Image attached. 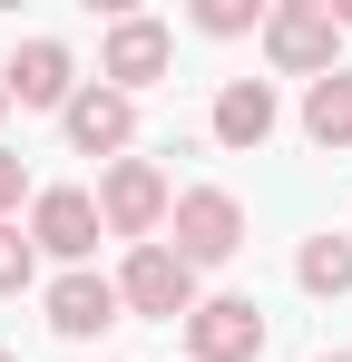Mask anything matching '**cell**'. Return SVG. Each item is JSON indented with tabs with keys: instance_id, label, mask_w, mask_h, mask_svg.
Segmentation results:
<instances>
[{
	"instance_id": "13",
	"label": "cell",
	"mask_w": 352,
	"mask_h": 362,
	"mask_svg": "<svg viewBox=\"0 0 352 362\" xmlns=\"http://www.w3.org/2000/svg\"><path fill=\"white\" fill-rule=\"evenodd\" d=\"M293 284H303V294H352V235H303Z\"/></svg>"
},
{
	"instance_id": "15",
	"label": "cell",
	"mask_w": 352,
	"mask_h": 362,
	"mask_svg": "<svg viewBox=\"0 0 352 362\" xmlns=\"http://www.w3.org/2000/svg\"><path fill=\"white\" fill-rule=\"evenodd\" d=\"M30 284H40V245H30V226L10 216V226H0V294H30Z\"/></svg>"
},
{
	"instance_id": "1",
	"label": "cell",
	"mask_w": 352,
	"mask_h": 362,
	"mask_svg": "<svg viewBox=\"0 0 352 362\" xmlns=\"http://www.w3.org/2000/svg\"><path fill=\"white\" fill-rule=\"evenodd\" d=\"M167 255L186 264V274L245 255V206H235V186H176V206H167Z\"/></svg>"
},
{
	"instance_id": "8",
	"label": "cell",
	"mask_w": 352,
	"mask_h": 362,
	"mask_svg": "<svg viewBox=\"0 0 352 362\" xmlns=\"http://www.w3.org/2000/svg\"><path fill=\"white\" fill-rule=\"evenodd\" d=\"M40 313H49V333L59 343H98L117 313V274H98V264H69V274H49V294H40Z\"/></svg>"
},
{
	"instance_id": "10",
	"label": "cell",
	"mask_w": 352,
	"mask_h": 362,
	"mask_svg": "<svg viewBox=\"0 0 352 362\" xmlns=\"http://www.w3.org/2000/svg\"><path fill=\"white\" fill-rule=\"evenodd\" d=\"M0 88H10V108H69L78 98V59H69V40H20L10 69H0Z\"/></svg>"
},
{
	"instance_id": "4",
	"label": "cell",
	"mask_w": 352,
	"mask_h": 362,
	"mask_svg": "<svg viewBox=\"0 0 352 362\" xmlns=\"http://www.w3.org/2000/svg\"><path fill=\"white\" fill-rule=\"evenodd\" d=\"M167 69H176V30L157 20V10H117L108 40H98V88L137 98V88H157Z\"/></svg>"
},
{
	"instance_id": "7",
	"label": "cell",
	"mask_w": 352,
	"mask_h": 362,
	"mask_svg": "<svg viewBox=\"0 0 352 362\" xmlns=\"http://www.w3.org/2000/svg\"><path fill=\"white\" fill-rule=\"evenodd\" d=\"M59 137L78 147V157H137V98H117V88H98V78H78V98L59 108Z\"/></svg>"
},
{
	"instance_id": "5",
	"label": "cell",
	"mask_w": 352,
	"mask_h": 362,
	"mask_svg": "<svg viewBox=\"0 0 352 362\" xmlns=\"http://www.w3.org/2000/svg\"><path fill=\"white\" fill-rule=\"evenodd\" d=\"M117 303L147 313V323H186L206 294H196V274H186L167 255V235H157V245H127V255H117Z\"/></svg>"
},
{
	"instance_id": "3",
	"label": "cell",
	"mask_w": 352,
	"mask_h": 362,
	"mask_svg": "<svg viewBox=\"0 0 352 362\" xmlns=\"http://www.w3.org/2000/svg\"><path fill=\"white\" fill-rule=\"evenodd\" d=\"M264 59H274V78H333L343 69V30H333V10L323 0H274L264 10Z\"/></svg>"
},
{
	"instance_id": "18",
	"label": "cell",
	"mask_w": 352,
	"mask_h": 362,
	"mask_svg": "<svg viewBox=\"0 0 352 362\" xmlns=\"http://www.w3.org/2000/svg\"><path fill=\"white\" fill-rule=\"evenodd\" d=\"M323 362H352V353H323Z\"/></svg>"
},
{
	"instance_id": "12",
	"label": "cell",
	"mask_w": 352,
	"mask_h": 362,
	"mask_svg": "<svg viewBox=\"0 0 352 362\" xmlns=\"http://www.w3.org/2000/svg\"><path fill=\"white\" fill-rule=\"evenodd\" d=\"M303 137H313L323 157H343V147H352V69H333V78L303 88Z\"/></svg>"
},
{
	"instance_id": "17",
	"label": "cell",
	"mask_w": 352,
	"mask_h": 362,
	"mask_svg": "<svg viewBox=\"0 0 352 362\" xmlns=\"http://www.w3.org/2000/svg\"><path fill=\"white\" fill-rule=\"evenodd\" d=\"M0 118H10V88H0Z\"/></svg>"
},
{
	"instance_id": "6",
	"label": "cell",
	"mask_w": 352,
	"mask_h": 362,
	"mask_svg": "<svg viewBox=\"0 0 352 362\" xmlns=\"http://www.w3.org/2000/svg\"><path fill=\"white\" fill-rule=\"evenodd\" d=\"M98 235H108V226H98V196H88V186H40V196H30V245L59 255V274L88 264Z\"/></svg>"
},
{
	"instance_id": "2",
	"label": "cell",
	"mask_w": 352,
	"mask_h": 362,
	"mask_svg": "<svg viewBox=\"0 0 352 362\" xmlns=\"http://www.w3.org/2000/svg\"><path fill=\"white\" fill-rule=\"evenodd\" d=\"M88 196H98V226L127 235V245H157V235H167V206H176V186H167L157 157H117V167H98Z\"/></svg>"
},
{
	"instance_id": "16",
	"label": "cell",
	"mask_w": 352,
	"mask_h": 362,
	"mask_svg": "<svg viewBox=\"0 0 352 362\" xmlns=\"http://www.w3.org/2000/svg\"><path fill=\"white\" fill-rule=\"evenodd\" d=\"M20 196H30V167H20V157H10V147H0V226H10V216H20Z\"/></svg>"
},
{
	"instance_id": "11",
	"label": "cell",
	"mask_w": 352,
	"mask_h": 362,
	"mask_svg": "<svg viewBox=\"0 0 352 362\" xmlns=\"http://www.w3.org/2000/svg\"><path fill=\"white\" fill-rule=\"evenodd\" d=\"M216 147H235V157H254L274 127H284V98H274V78H225L216 88Z\"/></svg>"
},
{
	"instance_id": "14",
	"label": "cell",
	"mask_w": 352,
	"mask_h": 362,
	"mask_svg": "<svg viewBox=\"0 0 352 362\" xmlns=\"http://www.w3.org/2000/svg\"><path fill=\"white\" fill-rule=\"evenodd\" d=\"M264 10H274V0H196L186 20H196L206 40H245V30H264Z\"/></svg>"
},
{
	"instance_id": "9",
	"label": "cell",
	"mask_w": 352,
	"mask_h": 362,
	"mask_svg": "<svg viewBox=\"0 0 352 362\" xmlns=\"http://www.w3.org/2000/svg\"><path fill=\"white\" fill-rule=\"evenodd\" d=\"M186 362H264V313L254 294H206L186 313Z\"/></svg>"
},
{
	"instance_id": "19",
	"label": "cell",
	"mask_w": 352,
	"mask_h": 362,
	"mask_svg": "<svg viewBox=\"0 0 352 362\" xmlns=\"http://www.w3.org/2000/svg\"><path fill=\"white\" fill-rule=\"evenodd\" d=\"M0 362H20V353H0Z\"/></svg>"
}]
</instances>
